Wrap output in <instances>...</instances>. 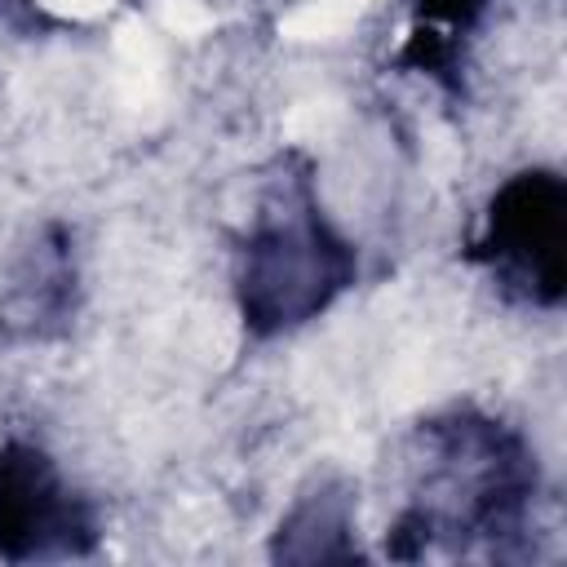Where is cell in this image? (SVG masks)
I'll use <instances>...</instances> for the list:
<instances>
[{
    "mask_svg": "<svg viewBox=\"0 0 567 567\" xmlns=\"http://www.w3.org/2000/svg\"><path fill=\"white\" fill-rule=\"evenodd\" d=\"M248 288H252V306L275 319V323H292L306 310L323 306L332 284V248L323 244V235L315 226H279L270 230L252 257H248Z\"/></svg>",
    "mask_w": 567,
    "mask_h": 567,
    "instance_id": "cell-1",
    "label": "cell"
},
{
    "mask_svg": "<svg viewBox=\"0 0 567 567\" xmlns=\"http://www.w3.org/2000/svg\"><path fill=\"white\" fill-rule=\"evenodd\" d=\"M80 532L75 505L58 487L49 461L31 447H13L0 461V545L9 554H44L53 540Z\"/></svg>",
    "mask_w": 567,
    "mask_h": 567,
    "instance_id": "cell-2",
    "label": "cell"
}]
</instances>
